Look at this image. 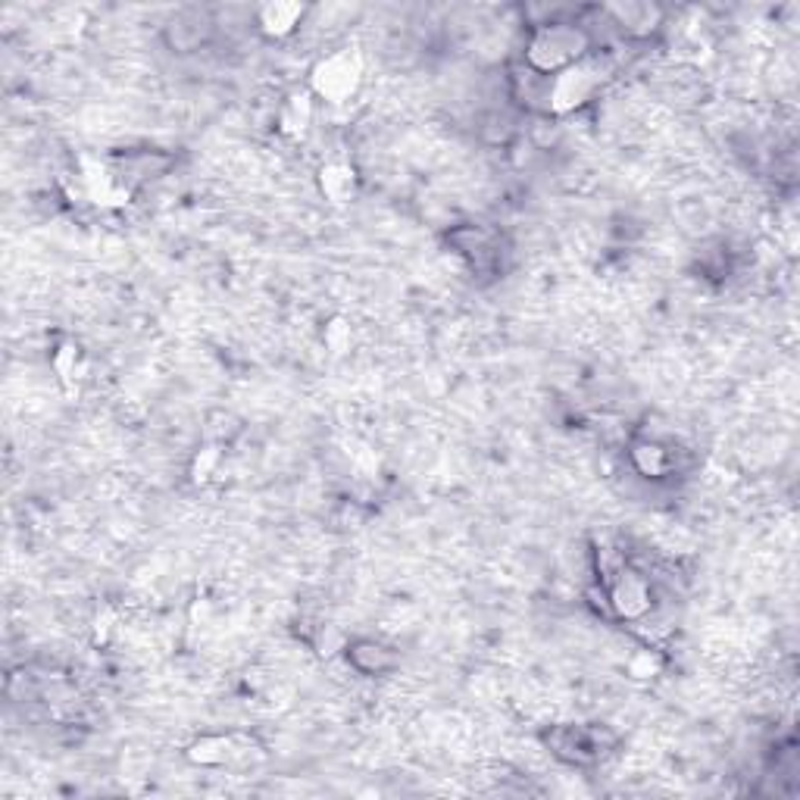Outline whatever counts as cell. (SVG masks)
Segmentation results:
<instances>
[{
  "label": "cell",
  "mask_w": 800,
  "mask_h": 800,
  "mask_svg": "<svg viewBox=\"0 0 800 800\" xmlns=\"http://www.w3.org/2000/svg\"><path fill=\"white\" fill-rule=\"evenodd\" d=\"M594 53V38L585 25H575V20H557V23L532 25L525 50H522V66H529L538 75H557V72L575 66Z\"/></svg>",
  "instance_id": "obj_1"
},
{
  "label": "cell",
  "mask_w": 800,
  "mask_h": 800,
  "mask_svg": "<svg viewBox=\"0 0 800 800\" xmlns=\"http://www.w3.org/2000/svg\"><path fill=\"white\" fill-rule=\"evenodd\" d=\"M610 75V66L601 57H585L575 66L557 72V75H544V117H569L582 107H589L594 97L601 95L604 82Z\"/></svg>",
  "instance_id": "obj_2"
},
{
  "label": "cell",
  "mask_w": 800,
  "mask_h": 800,
  "mask_svg": "<svg viewBox=\"0 0 800 800\" xmlns=\"http://www.w3.org/2000/svg\"><path fill=\"white\" fill-rule=\"evenodd\" d=\"M363 85V57L356 48H338L319 57L310 70V95L326 104H348Z\"/></svg>",
  "instance_id": "obj_3"
},
{
  "label": "cell",
  "mask_w": 800,
  "mask_h": 800,
  "mask_svg": "<svg viewBox=\"0 0 800 800\" xmlns=\"http://www.w3.org/2000/svg\"><path fill=\"white\" fill-rule=\"evenodd\" d=\"M544 741H547L550 753L560 756L563 763L589 766L610 751L616 744V735L604 726H557L554 731H547Z\"/></svg>",
  "instance_id": "obj_4"
},
{
  "label": "cell",
  "mask_w": 800,
  "mask_h": 800,
  "mask_svg": "<svg viewBox=\"0 0 800 800\" xmlns=\"http://www.w3.org/2000/svg\"><path fill=\"white\" fill-rule=\"evenodd\" d=\"M604 589H607L613 619L641 622L644 616L654 613V589H651V579L641 575V572L632 569V566H622Z\"/></svg>",
  "instance_id": "obj_5"
},
{
  "label": "cell",
  "mask_w": 800,
  "mask_h": 800,
  "mask_svg": "<svg viewBox=\"0 0 800 800\" xmlns=\"http://www.w3.org/2000/svg\"><path fill=\"white\" fill-rule=\"evenodd\" d=\"M629 460L644 478H666L679 470V450L659 438H638L629 448Z\"/></svg>",
  "instance_id": "obj_6"
},
{
  "label": "cell",
  "mask_w": 800,
  "mask_h": 800,
  "mask_svg": "<svg viewBox=\"0 0 800 800\" xmlns=\"http://www.w3.org/2000/svg\"><path fill=\"white\" fill-rule=\"evenodd\" d=\"M247 751L251 744L238 735H201L189 748V760L197 766H232Z\"/></svg>",
  "instance_id": "obj_7"
},
{
  "label": "cell",
  "mask_w": 800,
  "mask_h": 800,
  "mask_svg": "<svg viewBox=\"0 0 800 800\" xmlns=\"http://www.w3.org/2000/svg\"><path fill=\"white\" fill-rule=\"evenodd\" d=\"M213 20L207 13H197V10H185L179 13L172 23L166 25V45L179 53H191V50H201L210 41Z\"/></svg>",
  "instance_id": "obj_8"
},
{
  "label": "cell",
  "mask_w": 800,
  "mask_h": 800,
  "mask_svg": "<svg viewBox=\"0 0 800 800\" xmlns=\"http://www.w3.org/2000/svg\"><path fill=\"white\" fill-rule=\"evenodd\" d=\"M306 7L301 3H263L254 10V25L266 38H276L282 41L288 35L298 32V25L304 23Z\"/></svg>",
  "instance_id": "obj_9"
},
{
  "label": "cell",
  "mask_w": 800,
  "mask_h": 800,
  "mask_svg": "<svg viewBox=\"0 0 800 800\" xmlns=\"http://www.w3.org/2000/svg\"><path fill=\"white\" fill-rule=\"evenodd\" d=\"M313 113H316V97L310 95V88H301V92H291L284 97L276 125L284 138H304L313 125Z\"/></svg>",
  "instance_id": "obj_10"
},
{
  "label": "cell",
  "mask_w": 800,
  "mask_h": 800,
  "mask_svg": "<svg viewBox=\"0 0 800 800\" xmlns=\"http://www.w3.org/2000/svg\"><path fill=\"white\" fill-rule=\"evenodd\" d=\"M607 16L632 38H647L663 25V10L654 3H613L607 7Z\"/></svg>",
  "instance_id": "obj_11"
},
{
  "label": "cell",
  "mask_w": 800,
  "mask_h": 800,
  "mask_svg": "<svg viewBox=\"0 0 800 800\" xmlns=\"http://www.w3.org/2000/svg\"><path fill=\"white\" fill-rule=\"evenodd\" d=\"M450 244L457 247L460 257H466L472 266H485L497 257L495 232L482 229V226H460L450 232Z\"/></svg>",
  "instance_id": "obj_12"
},
{
  "label": "cell",
  "mask_w": 800,
  "mask_h": 800,
  "mask_svg": "<svg viewBox=\"0 0 800 800\" xmlns=\"http://www.w3.org/2000/svg\"><path fill=\"white\" fill-rule=\"evenodd\" d=\"M319 191L331 204H351L356 197V169L348 160H329L319 169Z\"/></svg>",
  "instance_id": "obj_13"
},
{
  "label": "cell",
  "mask_w": 800,
  "mask_h": 800,
  "mask_svg": "<svg viewBox=\"0 0 800 800\" xmlns=\"http://www.w3.org/2000/svg\"><path fill=\"white\" fill-rule=\"evenodd\" d=\"M344 651H348V663L360 676H381V672L395 669V663H398L395 651H388L378 641H353V644H344Z\"/></svg>",
  "instance_id": "obj_14"
},
{
  "label": "cell",
  "mask_w": 800,
  "mask_h": 800,
  "mask_svg": "<svg viewBox=\"0 0 800 800\" xmlns=\"http://www.w3.org/2000/svg\"><path fill=\"white\" fill-rule=\"evenodd\" d=\"M219 466H222V450H219V445H207V448L197 450L194 460H191V478L197 485H207L213 475L219 472Z\"/></svg>",
  "instance_id": "obj_15"
},
{
  "label": "cell",
  "mask_w": 800,
  "mask_h": 800,
  "mask_svg": "<svg viewBox=\"0 0 800 800\" xmlns=\"http://www.w3.org/2000/svg\"><path fill=\"white\" fill-rule=\"evenodd\" d=\"M659 669H663V657H659L654 647H641L626 663V672L632 679H654V676H659Z\"/></svg>",
  "instance_id": "obj_16"
},
{
  "label": "cell",
  "mask_w": 800,
  "mask_h": 800,
  "mask_svg": "<svg viewBox=\"0 0 800 800\" xmlns=\"http://www.w3.org/2000/svg\"><path fill=\"white\" fill-rule=\"evenodd\" d=\"M78 360H82V353H78V344H72V341H63L53 356H50V363H53V373L60 378H72L75 376V369H78Z\"/></svg>",
  "instance_id": "obj_17"
},
{
  "label": "cell",
  "mask_w": 800,
  "mask_h": 800,
  "mask_svg": "<svg viewBox=\"0 0 800 800\" xmlns=\"http://www.w3.org/2000/svg\"><path fill=\"white\" fill-rule=\"evenodd\" d=\"M323 341H326V348L331 353L351 351V326H348V319L335 316L329 326H326V331H323Z\"/></svg>",
  "instance_id": "obj_18"
},
{
  "label": "cell",
  "mask_w": 800,
  "mask_h": 800,
  "mask_svg": "<svg viewBox=\"0 0 800 800\" xmlns=\"http://www.w3.org/2000/svg\"><path fill=\"white\" fill-rule=\"evenodd\" d=\"M117 629V613L110 610V607H104V613H97L95 619V641L97 644H107V638L110 632Z\"/></svg>",
  "instance_id": "obj_19"
}]
</instances>
